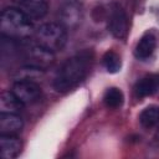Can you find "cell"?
Segmentation results:
<instances>
[{"label": "cell", "mask_w": 159, "mask_h": 159, "mask_svg": "<svg viewBox=\"0 0 159 159\" xmlns=\"http://www.w3.org/2000/svg\"><path fill=\"white\" fill-rule=\"evenodd\" d=\"M12 92L25 106L39 102L42 96L40 84L34 80H16L12 86Z\"/></svg>", "instance_id": "cell-7"}, {"label": "cell", "mask_w": 159, "mask_h": 159, "mask_svg": "<svg viewBox=\"0 0 159 159\" xmlns=\"http://www.w3.org/2000/svg\"><path fill=\"white\" fill-rule=\"evenodd\" d=\"M15 1H19V0H15Z\"/></svg>", "instance_id": "cell-17"}, {"label": "cell", "mask_w": 159, "mask_h": 159, "mask_svg": "<svg viewBox=\"0 0 159 159\" xmlns=\"http://www.w3.org/2000/svg\"><path fill=\"white\" fill-rule=\"evenodd\" d=\"M139 122L142 127L147 129L157 128L159 125V107L158 106H149L142 111L139 114Z\"/></svg>", "instance_id": "cell-14"}, {"label": "cell", "mask_w": 159, "mask_h": 159, "mask_svg": "<svg viewBox=\"0 0 159 159\" xmlns=\"http://www.w3.org/2000/svg\"><path fill=\"white\" fill-rule=\"evenodd\" d=\"M35 41L53 53L61 51L67 42V30L60 22H46L35 30Z\"/></svg>", "instance_id": "cell-3"}, {"label": "cell", "mask_w": 159, "mask_h": 159, "mask_svg": "<svg viewBox=\"0 0 159 159\" xmlns=\"http://www.w3.org/2000/svg\"><path fill=\"white\" fill-rule=\"evenodd\" d=\"M158 91H159V73L148 75L140 78L134 86V93L139 98L152 96Z\"/></svg>", "instance_id": "cell-10"}, {"label": "cell", "mask_w": 159, "mask_h": 159, "mask_svg": "<svg viewBox=\"0 0 159 159\" xmlns=\"http://www.w3.org/2000/svg\"><path fill=\"white\" fill-rule=\"evenodd\" d=\"M155 46H157L155 36L152 32H145L135 45L134 56L138 60H147L153 55Z\"/></svg>", "instance_id": "cell-11"}, {"label": "cell", "mask_w": 159, "mask_h": 159, "mask_svg": "<svg viewBox=\"0 0 159 159\" xmlns=\"http://www.w3.org/2000/svg\"><path fill=\"white\" fill-rule=\"evenodd\" d=\"M107 27L116 39H119V40L125 39L128 34V27H129L128 16L124 9L119 4H112L108 11Z\"/></svg>", "instance_id": "cell-6"}, {"label": "cell", "mask_w": 159, "mask_h": 159, "mask_svg": "<svg viewBox=\"0 0 159 159\" xmlns=\"http://www.w3.org/2000/svg\"><path fill=\"white\" fill-rule=\"evenodd\" d=\"M83 15V4L80 0H66L58 9V22L66 30H75L81 25Z\"/></svg>", "instance_id": "cell-4"}, {"label": "cell", "mask_w": 159, "mask_h": 159, "mask_svg": "<svg viewBox=\"0 0 159 159\" xmlns=\"http://www.w3.org/2000/svg\"><path fill=\"white\" fill-rule=\"evenodd\" d=\"M92 65V53L82 51L67 58L56 73L53 87L57 92L65 93L78 86L88 75Z\"/></svg>", "instance_id": "cell-1"}, {"label": "cell", "mask_w": 159, "mask_h": 159, "mask_svg": "<svg viewBox=\"0 0 159 159\" xmlns=\"http://www.w3.org/2000/svg\"><path fill=\"white\" fill-rule=\"evenodd\" d=\"M19 9L32 21L43 19L50 7L48 0H19Z\"/></svg>", "instance_id": "cell-8"}, {"label": "cell", "mask_w": 159, "mask_h": 159, "mask_svg": "<svg viewBox=\"0 0 159 159\" xmlns=\"http://www.w3.org/2000/svg\"><path fill=\"white\" fill-rule=\"evenodd\" d=\"M102 63H103L104 68L107 70V72H109V73H117L122 67V61H120L119 55L112 50L107 51L103 55Z\"/></svg>", "instance_id": "cell-16"}, {"label": "cell", "mask_w": 159, "mask_h": 159, "mask_svg": "<svg viewBox=\"0 0 159 159\" xmlns=\"http://www.w3.org/2000/svg\"><path fill=\"white\" fill-rule=\"evenodd\" d=\"M103 102L108 108H118L124 102V94L119 88L111 87L104 92Z\"/></svg>", "instance_id": "cell-15"}, {"label": "cell", "mask_w": 159, "mask_h": 159, "mask_svg": "<svg viewBox=\"0 0 159 159\" xmlns=\"http://www.w3.org/2000/svg\"><path fill=\"white\" fill-rule=\"evenodd\" d=\"M25 60H27L29 66H34L41 70L51 66L55 60V53L41 45H39L35 40L34 42H26L22 46Z\"/></svg>", "instance_id": "cell-5"}, {"label": "cell", "mask_w": 159, "mask_h": 159, "mask_svg": "<svg viewBox=\"0 0 159 159\" xmlns=\"http://www.w3.org/2000/svg\"><path fill=\"white\" fill-rule=\"evenodd\" d=\"M1 35L12 40H27L35 34L32 20L19 7H5L0 14Z\"/></svg>", "instance_id": "cell-2"}, {"label": "cell", "mask_w": 159, "mask_h": 159, "mask_svg": "<svg viewBox=\"0 0 159 159\" xmlns=\"http://www.w3.org/2000/svg\"><path fill=\"white\" fill-rule=\"evenodd\" d=\"M24 127L22 118L19 113H0V133L16 134Z\"/></svg>", "instance_id": "cell-12"}, {"label": "cell", "mask_w": 159, "mask_h": 159, "mask_svg": "<svg viewBox=\"0 0 159 159\" xmlns=\"http://www.w3.org/2000/svg\"><path fill=\"white\" fill-rule=\"evenodd\" d=\"M24 106L12 91H4L0 96V113H19Z\"/></svg>", "instance_id": "cell-13"}, {"label": "cell", "mask_w": 159, "mask_h": 159, "mask_svg": "<svg viewBox=\"0 0 159 159\" xmlns=\"http://www.w3.org/2000/svg\"><path fill=\"white\" fill-rule=\"evenodd\" d=\"M21 142L15 134H1L0 135V153L2 158L14 159L19 157L21 152Z\"/></svg>", "instance_id": "cell-9"}]
</instances>
